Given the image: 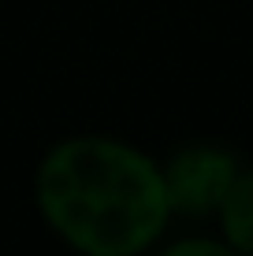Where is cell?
<instances>
[{
	"instance_id": "cell-1",
	"label": "cell",
	"mask_w": 253,
	"mask_h": 256,
	"mask_svg": "<svg viewBox=\"0 0 253 256\" xmlns=\"http://www.w3.org/2000/svg\"><path fill=\"white\" fill-rule=\"evenodd\" d=\"M45 223L82 256H138L160 242L171 219L164 171L112 138H71L38 167Z\"/></svg>"
},
{
	"instance_id": "cell-2",
	"label": "cell",
	"mask_w": 253,
	"mask_h": 256,
	"mask_svg": "<svg viewBox=\"0 0 253 256\" xmlns=\"http://www.w3.org/2000/svg\"><path fill=\"white\" fill-rule=\"evenodd\" d=\"M160 171H164V190H168L171 212L186 219H205V216H216L223 193L231 190L234 174L242 167L220 145H190L171 156Z\"/></svg>"
},
{
	"instance_id": "cell-3",
	"label": "cell",
	"mask_w": 253,
	"mask_h": 256,
	"mask_svg": "<svg viewBox=\"0 0 253 256\" xmlns=\"http://www.w3.org/2000/svg\"><path fill=\"white\" fill-rule=\"evenodd\" d=\"M216 216H220L223 242L234 252H253V171L234 174V182L223 193Z\"/></svg>"
},
{
	"instance_id": "cell-4",
	"label": "cell",
	"mask_w": 253,
	"mask_h": 256,
	"mask_svg": "<svg viewBox=\"0 0 253 256\" xmlns=\"http://www.w3.org/2000/svg\"><path fill=\"white\" fill-rule=\"evenodd\" d=\"M160 256H238L227 242H216V238H182V242L168 245Z\"/></svg>"
},
{
	"instance_id": "cell-5",
	"label": "cell",
	"mask_w": 253,
	"mask_h": 256,
	"mask_svg": "<svg viewBox=\"0 0 253 256\" xmlns=\"http://www.w3.org/2000/svg\"><path fill=\"white\" fill-rule=\"evenodd\" d=\"M246 256H253V252H246Z\"/></svg>"
}]
</instances>
